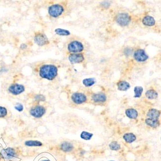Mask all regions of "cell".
Instances as JSON below:
<instances>
[{
	"label": "cell",
	"instance_id": "obj_1",
	"mask_svg": "<svg viewBox=\"0 0 161 161\" xmlns=\"http://www.w3.org/2000/svg\"><path fill=\"white\" fill-rule=\"evenodd\" d=\"M39 74L42 78L52 80L58 75V68L53 64H44L40 67Z\"/></svg>",
	"mask_w": 161,
	"mask_h": 161
},
{
	"label": "cell",
	"instance_id": "obj_2",
	"mask_svg": "<svg viewBox=\"0 0 161 161\" xmlns=\"http://www.w3.org/2000/svg\"><path fill=\"white\" fill-rule=\"evenodd\" d=\"M64 11V7L59 4H53L50 6L48 9V13L53 17H57L62 14Z\"/></svg>",
	"mask_w": 161,
	"mask_h": 161
},
{
	"label": "cell",
	"instance_id": "obj_3",
	"mask_svg": "<svg viewBox=\"0 0 161 161\" xmlns=\"http://www.w3.org/2000/svg\"><path fill=\"white\" fill-rule=\"evenodd\" d=\"M130 16L127 13H120L116 17V21L120 25L126 26L129 24L131 21Z\"/></svg>",
	"mask_w": 161,
	"mask_h": 161
},
{
	"label": "cell",
	"instance_id": "obj_4",
	"mask_svg": "<svg viewBox=\"0 0 161 161\" xmlns=\"http://www.w3.org/2000/svg\"><path fill=\"white\" fill-rule=\"evenodd\" d=\"M46 110L43 106H37L32 107L30 111V114L35 118H40L43 116Z\"/></svg>",
	"mask_w": 161,
	"mask_h": 161
},
{
	"label": "cell",
	"instance_id": "obj_5",
	"mask_svg": "<svg viewBox=\"0 0 161 161\" xmlns=\"http://www.w3.org/2000/svg\"><path fill=\"white\" fill-rule=\"evenodd\" d=\"M83 49L84 46L82 44L77 41H73L68 45V50L69 52L77 53L82 51Z\"/></svg>",
	"mask_w": 161,
	"mask_h": 161
},
{
	"label": "cell",
	"instance_id": "obj_6",
	"mask_svg": "<svg viewBox=\"0 0 161 161\" xmlns=\"http://www.w3.org/2000/svg\"><path fill=\"white\" fill-rule=\"evenodd\" d=\"M34 41L35 43L39 46H43L49 43V41L46 35L41 32L36 33L35 35Z\"/></svg>",
	"mask_w": 161,
	"mask_h": 161
},
{
	"label": "cell",
	"instance_id": "obj_7",
	"mask_svg": "<svg viewBox=\"0 0 161 161\" xmlns=\"http://www.w3.org/2000/svg\"><path fill=\"white\" fill-rule=\"evenodd\" d=\"M8 91L9 93L14 95H17L25 91V87L21 84L15 83L9 86Z\"/></svg>",
	"mask_w": 161,
	"mask_h": 161
},
{
	"label": "cell",
	"instance_id": "obj_8",
	"mask_svg": "<svg viewBox=\"0 0 161 161\" xmlns=\"http://www.w3.org/2000/svg\"><path fill=\"white\" fill-rule=\"evenodd\" d=\"M0 155L2 158L5 159H11L14 157L16 155V152L13 148H8L1 150Z\"/></svg>",
	"mask_w": 161,
	"mask_h": 161
},
{
	"label": "cell",
	"instance_id": "obj_9",
	"mask_svg": "<svg viewBox=\"0 0 161 161\" xmlns=\"http://www.w3.org/2000/svg\"><path fill=\"white\" fill-rule=\"evenodd\" d=\"M71 98L73 101L77 104H82L87 100V97L82 93H74L71 96Z\"/></svg>",
	"mask_w": 161,
	"mask_h": 161
},
{
	"label": "cell",
	"instance_id": "obj_10",
	"mask_svg": "<svg viewBox=\"0 0 161 161\" xmlns=\"http://www.w3.org/2000/svg\"><path fill=\"white\" fill-rule=\"evenodd\" d=\"M149 58L148 55H146L145 51L143 49H138L135 51L134 53V58L138 61L142 62L146 61Z\"/></svg>",
	"mask_w": 161,
	"mask_h": 161
},
{
	"label": "cell",
	"instance_id": "obj_11",
	"mask_svg": "<svg viewBox=\"0 0 161 161\" xmlns=\"http://www.w3.org/2000/svg\"><path fill=\"white\" fill-rule=\"evenodd\" d=\"M69 60L72 64H78L84 61V57L82 54H71L69 56Z\"/></svg>",
	"mask_w": 161,
	"mask_h": 161
},
{
	"label": "cell",
	"instance_id": "obj_12",
	"mask_svg": "<svg viewBox=\"0 0 161 161\" xmlns=\"http://www.w3.org/2000/svg\"><path fill=\"white\" fill-rule=\"evenodd\" d=\"M142 23L145 26H153L155 25V20L152 17L147 16L143 19Z\"/></svg>",
	"mask_w": 161,
	"mask_h": 161
},
{
	"label": "cell",
	"instance_id": "obj_13",
	"mask_svg": "<svg viewBox=\"0 0 161 161\" xmlns=\"http://www.w3.org/2000/svg\"><path fill=\"white\" fill-rule=\"evenodd\" d=\"M117 85L118 90L120 91H126L130 88V85L126 81H119Z\"/></svg>",
	"mask_w": 161,
	"mask_h": 161
},
{
	"label": "cell",
	"instance_id": "obj_14",
	"mask_svg": "<svg viewBox=\"0 0 161 161\" xmlns=\"http://www.w3.org/2000/svg\"><path fill=\"white\" fill-rule=\"evenodd\" d=\"M92 99L95 102H104L106 100V97L105 94L101 93L93 94Z\"/></svg>",
	"mask_w": 161,
	"mask_h": 161
},
{
	"label": "cell",
	"instance_id": "obj_15",
	"mask_svg": "<svg viewBox=\"0 0 161 161\" xmlns=\"http://www.w3.org/2000/svg\"><path fill=\"white\" fill-rule=\"evenodd\" d=\"M160 115V112L156 109H151L149 110L147 113V116L149 118L158 119Z\"/></svg>",
	"mask_w": 161,
	"mask_h": 161
},
{
	"label": "cell",
	"instance_id": "obj_16",
	"mask_svg": "<svg viewBox=\"0 0 161 161\" xmlns=\"http://www.w3.org/2000/svg\"><path fill=\"white\" fill-rule=\"evenodd\" d=\"M146 124L149 125L151 127L156 128L159 126V121L158 119L148 118L146 120Z\"/></svg>",
	"mask_w": 161,
	"mask_h": 161
},
{
	"label": "cell",
	"instance_id": "obj_17",
	"mask_svg": "<svg viewBox=\"0 0 161 161\" xmlns=\"http://www.w3.org/2000/svg\"><path fill=\"white\" fill-rule=\"evenodd\" d=\"M125 113L128 117L130 119H136L138 116V112L136 110H135V109H128L126 110Z\"/></svg>",
	"mask_w": 161,
	"mask_h": 161
},
{
	"label": "cell",
	"instance_id": "obj_18",
	"mask_svg": "<svg viewBox=\"0 0 161 161\" xmlns=\"http://www.w3.org/2000/svg\"><path fill=\"white\" fill-rule=\"evenodd\" d=\"M123 139L127 143H132L136 139V136L133 133H125L123 135Z\"/></svg>",
	"mask_w": 161,
	"mask_h": 161
},
{
	"label": "cell",
	"instance_id": "obj_19",
	"mask_svg": "<svg viewBox=\"0 0 161 161\" xmlns=\"http://www.w3.org/2000/svg\"><path fill=\"white\" fill-rule=\"evenodd\" d=\"M25 145L29 146H40L43 145L42 142L37 140H28L25 142Z\"/></svg>",
	"mask_w": 161,
	"mask_h": 161
},
{
	"label": "cell",
	"instance_id": "obj_20",
	"mask_svg": "<svg viewBox=\"0 0 161 161\" xmlns=\"http://www.w3.org/2000/svg\"><path fill=\"white\" fill-rule=\"evenodd\" d=\"M146 97L149 99H154L158 97V93L153 90H149L146 93Z\"/></svg>",
	"mask_w": 161,
	"mask_h": 161
},
{
	"label": "cell",
	"instance_id": "obj_21",
	"mask_svg": "<svg viewBox=\"0 0 161 161\" xmlns=\"http://www.w3.org/2000/svg\"><path fill=\"white\" fill-rule=\"evenodd\" d=\"M55 33L60 36H68L70 35V32L65 29L57 28L55 30Z\"/></svg>",
	"mask_w": 161,
	"mask_h": 161
},
{
	"label": "cell",
	"instance_id": "obj_22",
	"mask_svg": "<svg viewBox=\"0 0 161 161\" xmlns=\"http://www.w3.org/2000/svg\"><path fill=\"white\" fill-rule=\"evenodd\" d=\"M61 149L65 152H68L72 150L73 146L71 144L68 142H64L61 145Z\"/></svg>",
	"mask_w": 161,
	"mask_h": 161
},
{
	"label": "cell",
	"instance_id": "obj_23",
	"mask_svg": "<svg viewBox=\"0 0 161 161\" xmlns=\"http://www.w3.org/2000/svg\"><path fill=\"white\" fill-rule=\"evenodd\" d=\"M83 84L86 87H90L95 83V79L93 78H85L83 80Z\"/></svg>",
	"mask_w": 161,
	"mask_h": 161
},
{
	"label": "cell",
	"instance_id": "obj_24",
	"mask_svg": "<svg viewBox=\"0 0 161 161\" xmlns=\"http://www.w3.org/2000/svg\"><path fill=\"white\" fill-rule=\"evenodd\" d=\"M143 91V88L140 86H136L134 88V92H135V98H139L141 97L142 95V92Z\"/></svg>",
	"mask_w": 161,
	"mask_h": 161
},
{
	"label": "cell",
	"instance_id": "obj_25",
	"mask_svg": "<svg viewBox=\"0 0 161 161\" xmlns=\"http://www.w3.org/2000/svg\"><path fill=\"white\" fill-rule=\"evenodd\" d=\"M93 136V133H90L85 132V131H83L80 135L81 138L86 140H89L91 139Z\"/></svg>",
	"mask_w": 161,
	"mask_h": 161
},
{
	"label": "cell",
	"instance_id": "obj_26",
	"mask_svg": "<svg viewBox=\"0 0 161 161\" xmlns=\"http://www.w3.org/2000/svg\"><path fill=\"white\" fill-rule=\"evenodd\" d=\"M110 149L113 151H117L120 149V146L117 141H113L109 145Z\"/></svg>",
	"mask_w": 161,
	"mask_h": 161
},
{
	"label": "cell",
	"instance_id": "obj_27",
	"mask_svg": "<svg viewBox=\"0 0 161 161\" xmlns=\"http://www.w3.org/2000/svg\"><path fill=\"white\" fill-rule=\"evenodd\" d=\"M7 114V110L6 107L0 106V117H4Z\"/></svg>",
	"mask_w": 161,
	"mask_h": 161
},
{
	"label": "cell",
	"instance_id": "obj_28",
	"mask_svg": "<svg viewBox=\"0 0 161 161\" xmlns=\"http://www.w3.org/2000/svg\"><path fill=\"white\" fill-rule=\"evenodd\" d=\"M35 99L38 101H44L46 100V97L42 94H37L35 96Z\"/></svg>",
	"mask_w": 161,
	"mask_h": 161
},
{
	"label": "cell",
	"instance_id": "obj_29",
	"mask_svg": "<svg viewBox=\"0 0 161 161\" xmlns=\"http://www.w3.org/2000/svg\"><path fill=\"white\" fill-rule=\"evenodd\" d=\"M15 108L16 109V110L19 112H21L23 111L24 107H23V106L22 104H17L15 106Z\"/></svg>",
	"mask_w": 161,
	"mask_h": 161
},
{
	"label": "cell",
	"instance_id": "obj_30",
	"mask_svg": "<svg viewBox=\"0 0 161 161\" xmlns=\"http://www.w3.org/2000/svg\"><path fill=\"white\" fill-rule=\"evenodd\" d=\"M27 47V46L26 44H22L20 46V48L21 49H26Z\"/></svg>",
	"mask_w": 161,
	"mask_h": 161
},
{
	"label": "cell",
	"instance_id": "obj_31",
	"mask_svg": "<svg viewBox=\"0 0 161 161\" xmlns=\"http://www.w3.org/2000/svg\"><path fill=\"white\" fill-rule=\"evenodd\" d=\"M102 4H103V6L104 7H108L109 6V3L107 1H104V2H103L102 3Z\"/></svg>",
	"mask_w": 161,
	"mask_h": 161
},
{
	"label": "cell",
	"instance_id": "obj_32",
	"mask_svg": "<svg viewBox=\"0 0 161 161\" xmlns=\"http://www.w3.org/2000/svg\"><path fill=\"white\" fill-rule=\"evenodd\" d=\"M40 161H51L50 160L48 159H46V158H44L43 159L41 160Z\"/></svg>",
	"mask_w": 161,
	"mask_h": 161
},
{
	"label": "cell",
	"instance_id": "obj_33",
	"mask_svg": "<svg viewBox=\"0 0 161 161\" xmlns=\"http://www.w3.org/2000/svg\"></svg>",
	"mask_w": 161,
	"mask_h": 161
}]
</instances>
